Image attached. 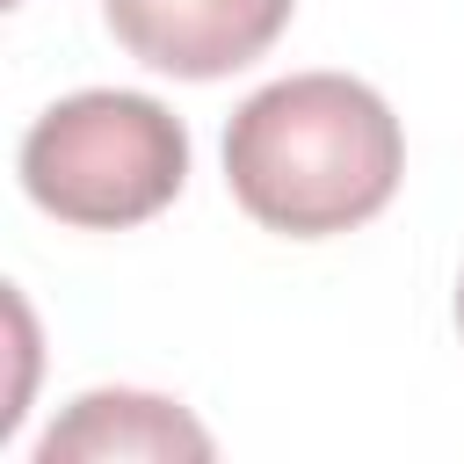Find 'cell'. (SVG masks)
Here are the masks:
<instances>
[{"instance_id": "obj_1", "label": "cell", "mask_w": 464, "mask_h": 464, "mask_svg": "<svg viewBox=\"0 0 464 464\" xmlns=\"http://www.w3.org/2000/svg\"><path fill=\"white\" fill-rule=\"evenodd\" d=\"M406 174L392 102L348 72H290L246 94L225 123V181L239 210L283 239L370 225Z\"/></svg>"}, {"instance_id": "obj_2", "label": "cell", "mask_w": 464, "mask_h": 464, "mask_svg": "<svg viewBox=\"0 0 464 464\" xmlns=\"http://www.w3.org/2000/svg\"><path fill=\"white\" fill-rule=\"evenodd\" d=\"M188 181V130L167 102L87 87L51 102L22 138V188L44 218L123 232L160 218Z\"/></svg>"}, {"instance_id": "obj_3", "label": "cell", "mask_w": 464, "mask_h": 464, "mask_svg": "<svg viewBox=\"0 0 464 464\" xmlns=\"http://www.w3.org/2000/svg\"><path fill=\"white\" fill-rule=\"evenodd\" d=\"M297 0H102L116 44L174 80H225L254 65Z\"/></svg>"}, {"instance_id": "obj_4", "label": "cell", "mask_w": 464, "mask_h": 464, "mask_svg": "<svg viewBox=\"0 0 464 464\" xmlns=\"http://www.w3.org/2000/svg\"><path fill=\"white\" fill-rule=\"evenodd\" d=\"M72 457H210V435L174 399H152V392H87L36 442V464H72Z\"/></svg>"}, {"instance_id": "obj_5", "label": "cell", "mask_w": 464, "mask_h": 464, "mask_svg": "<svg viewBox=\"0 0 464 464\" xmlns=\"http://www.w3.org/2000/svg\"><path fill=\"white\" fill-rule=\"evenodd\" d=\"M457 334H464V283H457Z\"/></svg>"}]
</instances>
